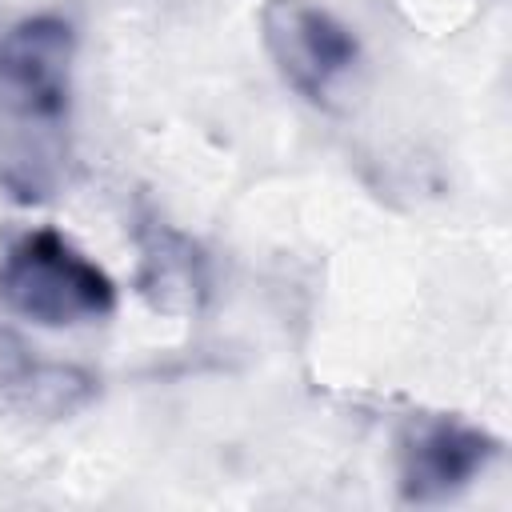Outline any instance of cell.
<instances>
[{"label": "cell", "mask_w": 512, "mask_h": 512, "mask_svg": "<svg viewBox=\"0 0 512 512\" xmlns=\"http://www.w3.org/2000/svg\"><path fill=\"white\" fill-rule=\"evenodd\" d=\"M0 304L32 324L72 328L112 316L116 284L68 236L32 228L0 256Z\"/></svg>", "instance_id": "1"}, {"label": "cell", "mask_w": 512, "mask_h": 512, "mask_svg": "<svg viewBox=\"0 0 512 512\" xmlns=\"http://www.w3.org/2000/svg\"><path fill=\"white\" fill-rule=\"evenodd\" d=\"M136 288L156 312H168V316L200 312L208 300V260L200 244H192L184 232L168 224H144Z\"/></svg>", "instance_id": "5"}, {"label": "cell", "mask_w": 512, "mask_h": 512, "mask_svg": "<svg viewBox=\"0 0 512 512\" xmlns=\"http://www.w3.org/2000/svg\"><path fill=\"white\" fill-rule=\"evenodd\" d=\"M500 456V440L456 416H416L400 440V496L412 504L448 500L468 488L492 460Z\"/></svg>", "instance_id": "4"}, {"label": "cell", "mask_w": 512, "mask_h": 512, "mask_svg": "<svg viewBox=\"0 0 512 512\" xmlns=\"http://www.w3.org/2000/svg\"><path fill=\"white\" fill-rule=\"evenodd\" d=\"M260 36L276 72L312 104H324L360 60L352 28L308 0H268L260 8Z\"/></svg>", "instance_id": "3"}, {"label": "cell", "mask_w": 512, "mask_h": 512, "mask_svg": "<svg viewBox=\"0 0 512 512\" xmlns=\"http://www.w3.org/2000/svg\"><path fill=\"white\" fill-rule=\"evenodd\" d=\"M76 32L64 16L40 12L0 36V100L24 124H56L72 100Z\"/></svg>", "instance_id": "2"}, {"label": "cell", "mask_w": 512, "mask_h": 512, "mask_svg": "<svg viewBox=\"0 0 512 512\" xmlns=\"http://www.w3.org/2000/svg\"><path fill=\"white\" fill-rule=\"evenodd\" d=\"M4 400H12L28 416L64 420L96 400V376L76 364H36Z\"/></svg>", "instance_id": "6"}, {"label": "cell", "mask_w": 512, "mask_h": 512, "mask_svg": "<svg viewBox=\"0 0 512 512\" xmlns=\"http://www.w3.org/2000/svg\"><path fill=\"white\" fill-rule=\"evenodd\" d=\"M32 368H36L32 348H28L12 328L0 324V396H8L12 388H20V380H24Z\"/></svg>", "instance_id": "7"}]
</instances>
